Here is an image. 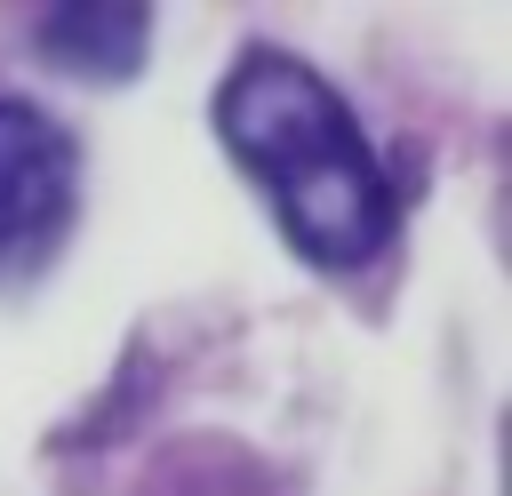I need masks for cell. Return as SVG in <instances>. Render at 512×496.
<instances>
[{"mask_svg": "<svg viewBox=\"0 0 512 496\" xmlns=\"http://www.w3.org/2000/svg\"><path fill=\"white\" fill-rule=\"evenodd\" d=\"M144 40H152L144 8H48L40 16V56L80 80H128L144 64Z\"/></svg>", "mask_w": 512, "mask_h": 496, "instance_id": "cell-3", "label": "cell"}, {"mask_svg": "<svg viewBox=\"0 0 512 496\" xmlns=\"http://www.w3.org/2000/svg\"><path fill=\"white\" fill-rule=\"evenodd\" d=\"M72 192H80L72 136L40 104L0 96V280L48 264V248L72 224Z\"/></svg>", "mask_w": 512, "mask_h": 496, "instance_id": "cell-2", "label": "cell"}, {"mask_svg": "<svg viewBox=\"0 0 512 496\" xmlns=\"http://www.w3.org/2000/svg\"><path fill=\"white\" fill-rule=\"evenodd\" d=\"M216 136L264 184L288 248L320 272H352L392 240V184L352 104L288 48H248L216 80Z\"/></svg>", "mask_w": 512, "mask_h": 496, "instance_id": "cell-1", "label": "cell"}]
</instances>
